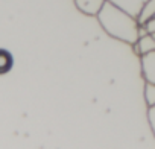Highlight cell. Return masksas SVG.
Returning <instances> with one entry per match:
<instances>
[{"label": "cell", "mask_w": 155, "mask_h": 149, "mask_svg": "<svg viewBox=\"0 0 155 149\" xmlns=\"http://www.w3.org/2000/svg\"><path fill=\"white\" fill-rule=\"evenodd\" d=\"M97 22L102 29L113 38L134 46L140 38V23L138 18L132 17L126 11L120 9L110 0L104 5L97 15Z\"/></svg>", "instance_id": "obj_1"}, {"label": "cell", "mask_w": 155, "mask_h": 149, "mask_svg": "<svg viewBox=\"0 0 155 149\" xmlns=\"http://www.w3.org/2000/svg\"><path fill=\"white\" fill-rule=\"evenodd\" d=\"M140 65H141V76L144 82L155 84V50L141 55Z\"/></svg>", "instance_id": "obj_2"}, {"label": "cell", "mask_w": 155, "mask_h": 149, "mask_svg": "<svg viewBox=\"0 0 155 149\" xmlns=\"http://www.w3.org/2000/svg\"><path fill=\"white\" fill-rule=\"evenodd\" d=\"M105 3L107 0H74V6L90 17H97Z\"/></svg>", "instance_id": "obj_3"}, {"label": "cell", "mask_w": 155, "mask_h": 149, "mask_svg": "<svg viewBox=\"0 0 155 149\" xmlns=\"http://www.w3.org/2000/svg\"><path fill=\"white\" fill-rule=\"evenodd\" d=\"M110 2L114 3L116 6H119L120 9L126 11L128 14H131L132 17L138 18V15L147 0H110Z\"/></svg>", "instance_id": "obj_4"}, {"label": "cell", "mask_w": 155, "mask_h": 149, "mask_svg": "<svg viewBox=\"0 0 155 149\" xmlns=\"http://www.w3.org/2000/svg\"><path fill=\"white\" fill-rule=\"evenodd\" d=\"M135 47V52L141 56L144 53H149V52H153L155 50V38L152 34H146L143 37L138 38V41L134 44Z\"/></svg>", "instance_id": "obj_5"}, {"label": "cell", "mask_w": 155, "mask_h": 149, "mask_svg": "<svg viewBox=\"0 0 155 149\" xmlns=\"http://www.w3.org/2000/svg\"><path fill=\"white\" fill-rule=\"evenodd\" d=\"M153 17H155V0H147L141 9V12H140V15H138V23L144 25L146 22H149Z\"/></svg>", "instance_id": "obj_6"}, {"label": "cell", "mask_w": 155, "mask_h": 149, "mask_svg": "<svg viewBox=\"0 0 155 149\" xmlns=\"http://www.w3.org/2000/svg\"><path fill=\"white\" fill-rule=\"evenodd\" d=\"M12 67V55L3 49H0V73H6Z\"/></svg>", "instance_id": "obj_7"}, {"label": "cell", "mask_w": 155, "mask_h": 149, "mask_svg": "<svg viewBox=\"0 0 155 149\" xmlns=\"http://www.w3.org/2000/svg\"><path fill=\"white\" fill-rule=\"evenodd\" d=\"M143 93H144V101H146L147 108L152 107V105H155V84H152V82H144V90H143Z\"/></svg>", "instance_id": "obj_8"}, {"label": "cell", "mask_w": 155, "mask_h": 149, "mask_svg": "<svg viewBox=\"0 0 155 149\" xmlns=\"http://www.w3.org/2000/svg\"><path fill=\"white\" fill-rule=\"evenodd\" d=\"M147 120H149V125H150V129L155 135V105L149 107L147 108Z\"/></svg>", "instance_id": "obj_9"}, {"label": "cell", "mask_w": 155, "mask_h": 149, "mask_svg": "<svg viewBox=\"0 0 155 149\" xmlns=\"http://www.w3.org/2000/svg\"><path fill=\"white\" fill-rule=\"evenodd\" d=\"M144 26H146V29H147V32H149V34H153V32H155V17H153V18H150L149 22H146V23H144Z\"/></svg>", "instance_id": "obj_10"}, {"label": "cell", "mask_w": 155, "mask_h": 149, "mask_svg": "<svg viewBox=\"0 0 155 149\" xmlns=\"http://www.w3.org/2000/svg\"><path fill=\"white\" fill-rule=\"evenodd\" d=\"M152 35H153V38H155V32H153V34H152Z\"/></svg>", "instance_id": "obj_11"}]
</instances>
